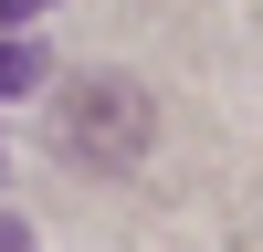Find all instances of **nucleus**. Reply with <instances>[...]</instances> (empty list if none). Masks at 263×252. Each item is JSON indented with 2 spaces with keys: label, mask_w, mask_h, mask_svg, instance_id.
Segmentation results:
<instances>
[{
  "label": "nucleus",
  "mask_w": 263,
  "mask_h": 252,
  "mask_svg": "<svg viewBox=\"0 0 263 252\" xmlns=\"http://www.w3.org/2000/svg\"><path fill=\"white\" fill-rule=\"evenodd\" d=\"M53 147L74 168H137L147 158V95L126 74H74L53 95Z\"/></svg>",
  "instance_id": "1"
},
{
  "label": "nucleus",
  "mask_w": 263,
  "mask_h": 252,
  "mask_svg": "<svg viewBox=\"0 0 263 252\" xmlns=\"http://www.w3.org/2000/svg\"><path fill=\"white\" fill-rule=\"evenodd\" d=\"M42 74H53V53H42L32 32H0V95H32Z\"/></svg>",
  "instance_id": "2"
},
{
  "label": "nucleus",
  "mask_w": 263,
  "mask_h": 252,
  "mask_svg": "<svg viewBox=\"0 0 263 252\" xmlns=\"http://www.w3.org/2000/svg\"><path fill=\"white\" fill-rule=\"evenodd\" d=\"M0 252H32V231H21V210H0Z\"/></svg>",
  "instance_id": "3"
},
{
  "label": "nucleus",
  "mask_w": 263,
  "mask_h": 252,
  "mask_svg": "<svg viewBox=\"0 0 263 252\" xmlns=\"http://www.w3.org/2000/svg\"><path fill=\"white\" fill-rule=\"evenodd\" d=\"M21 11H32V0H0V32H21Z\"/></svg>",
  "instance_id": "4"
}]
</instances>
